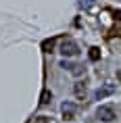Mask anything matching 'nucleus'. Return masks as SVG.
<instances>
[{
    "label": "nucleus",
    "instance_id": "obj_1",
    "mask_svg": "<svg viewBox=\"0 0 121 123\" xmlns=\"http://www.w3.org/2000/svg\"><path fill=\"white\" fill-rule=\"evenodd\" d=\"M96 117H98L100 121L108 123V121H113L115 117H117V113H115V109L111 104H102V106H98V111H96Z\"/></svg>",
    "mask_w": 121,
    "mask_h": 123
},
{
    "label": "nucleus",
    "instance_id": "obj_2",
    "mask_svg": "<svg viewBox=\"0 0 121 123\" xmlns=\"http://www.w3.org/2000/svg\"><path fill=\"white\" fill-rule=\"evenodd\" d=\"M61 54H63L65 58H69V56H77V54H79V46H77L73 40H65L63 44H61Z\"/></svg>",
    "mask_w": 121,
    "mask_h": 123
},
{
    "label": "nucleus",
    "instance_id": "obj_3",
    "mask_svg": "<svg viewBox=\"0 0 121 123\" xmlns=\"http://www.w3.org/2000/svg\"><path fill=\"white\" fill-rule=\"evenodd\" d=\"M61 67H63L65 71H69V73H73V75H82L83 73V67L82 65H77V63H71V61H61Z\"/></svg>",
    "mask_w": 121,
    "mask_h": 123
},
{
    "label": "nucleus",
    "instance_id": "obj_4",
    "mask_svg": "<svg viewBox=\"0 0 121 123\" xmlns=\"http://www.w3.org/2000/svg\"><path fill=\"white\" fill-rule=\"evenodd\" d=\"M115 90H117V88H115L113 84H107V86H102V88H98V90L94 92V98H96V100H102V98L115 94Z\"/></svg>",
    "mask_w": 121,
    "mask_h": 123
},
{
    "label": "nucleus",
    "instance_id": "obj_5",
    "mask_svg": "<svg viewBox=\"0 0 121 123\" xmlns=\"http://www.w3.org/2000/svg\"><path fill=\"white\" fill-rule=\"evenodd\" d=\"M61 113H63L65 119H71V117L75 115V104L69 102V100H67V102H63V104H61Z\"/></svg>",
    "mask_w": 121,
    "mask_h": 123
},
{
    "label": "nucleus",
    "instance_id": "obj_6",
    "mask_svg": "<svg viewBox=\"0 0 121 123\" xmlns=\"http://www.w3.org/2000/svg\"><path fill=\"white\" fill-rule=\"evenodd\" d=\"M73 92H75V96H77V98H83V96H86V84L77 81V84L73 86Z\"/></svg>",
    "mask_w": 121,
    "mask_h": 123
},
{
    "label": "nucleus",
    "instance_id": "obj_7",
    "mask_svg": "<svg viewBox=\"0 0 121 123\" xmlns=\"http://www.w3.org/2000/svg\"><path fill=\"white\" fill-rule=\"evenodd\" d=\"M52 100V92L46 88V90H42V94H40V104H48Z\"/></svg>",
    "mask_w": 121,
    "mask_h": 123
},
{
    "label": "nucleus",
    "instance_id": "obj_8",
    "mask_svg": "<svg viewBox=\"0 0 121 123\" xmlns=\"http://www.w3.org/2000/svg\"><path fill=\"white\" fill-rule=\"evenodd\" d=\"M52 48H54V38L42 42V50H44V52H52Z\"/></svg>",
    "mask_w": 121,
    "mask_h": 123
},
{
    "label": "nucleus",
    "instance_id": "obj_9",
    "mask_svg": "<svg viewBox=\"0 0 121 123\" xmlns=\"http://www.w3.org/2000/svg\"><path fill=\"white\" fill-rule=\"evenodd\" d=\"M88 56H90V61H98V58H100V48L92 46V48H90V52H88Z\"/></svg>",
    "mask_w": 121,
    "mask_h": 123
},
{
    "label": "nucleus",
    "instance_id": "obj_10",
    "mask_svg": "<svg viewBox=\"0 0 121 123\" xmlns=\"http://www.w3.org/2000/svg\"><path fill=\"white\" fill-rule=\"evenodd\" d=\"M33 123H50V117H44V115H40L33 119Z\"/></svg>",
    "mask_w": 121,
    "mask_h": 123
},
{
    "label": "nucleus",
    "instance_id": "obj_11",
    "mask_svg": "<svg viewBox=\"0 0 121 123\" xmlns=\"http://www.w3.org/2000/svg\"><path fill=\"white\" fill-rule=\"evenodd\" d=\"M92 4H94L92 0H82V6H86V8H92Z\"/></svg>",
    "mask_w": 121,
    "mask_h": 123
},
{
    "label": "nucleus",
    "instance_id": "obj_12",
    "mask_svg": "<svg viewBox=\"0 0 121 123\" xmlns=\"http://www.w3.org/2000/svg\"><path fill=\"white\" fill-rule=\"evenodd\" d=\"M117 79H119V81H121V69H119V71H117Z\"/></svg>",
    "mask_w": 121,
    "mask_h": 123
}]
</instances>
